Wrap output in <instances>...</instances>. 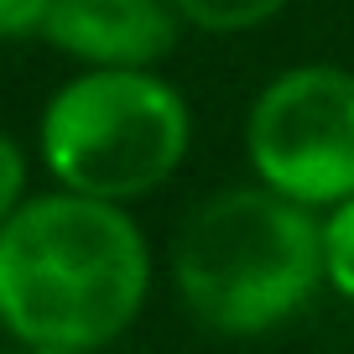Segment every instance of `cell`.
<instances>
[{
	"mask_svg": "<svg viewBox=\"0 0 354 354\" xmlns=\"http://www.w3.org/2000/svg\"><path fill=\"white\" fill-rule=\"evenodd\" d=\"M151 292V245L125 203L32 193L0 230V328L26 349H104Z\"/></svg>",
	"mask_w": 354,
	"mask_h": 354,
	"instance_id": "cell-1",
	"label": "cell"
},
{
	"mask_svg": "<svg viewBox=\"0 0 354 354\" xmlns=\"http://www.w3.org/2000/svg\"><path fill=\"white\" fill-rule=\"evenodd\" d=\"M172 281L203 328L234 339L271 333L328 281L323 219L266 183L219 188L177 230Z\"/></svg>",
	"mask_w": 354,
	"mask_h": 354,
	"instance_id": "cell-2",
	"label": "cell"
},
{
	"mask_svg": "<svg viewBox=\"0 0 354 354\" xmlns=\"http://www.w3.org/2000/svg\"><path fill=\"white\" fill-rule=\"evenodd\" d=\"M193 146V110L156 68H78L37 115V162L57 188L110 203L156 193Z\"/></svg>",
	"mask_w": 354,
	"mask_h": 354,
	"instance_id": "cell-3",
	"label": "cell"
},
{
	"mask_svg": "<svg viewBox=\"0 0 354 354\" xmlns=\"http://www.w3.org/2000/svg\"><path fill=\"white\" fill-rule=\"evenodd\" d=\"M245 156L255 183L318 214L354 198V73L339 63L277 73L245 110Z\"/></svg>",
	"mask_w": 354,
	"mask_h": 354,
	"instance_id": "cell-4",
	"label": "cell"
},
{
	"mask_svg": "<svg viewBox=\"0 0 354 354\" xmlns=\"http://www.w3.org/2000/svg\"><path fill=\"white\" fill-rule=\"evenodd\" d=\"M183 26L172 0H57L42 42L78 68H156Z\"/></svg>",
	"mask_w": 354,
	"mask_h": 354,
	"instance_id": "cell-5",
	"label": "cell"
},
{
	"mask_svg": "<svg viewBox=\"0 0 354 354\" xmlns=\"http://www.w3.org/2000/svg\"><path fill=\"white\" fill-rule=\"evenodd\" d=\"M183 21L198 26L209 37H240V32H255V26L277 21L292 0H172Z\"/></svg>",
	"mask_w": 354,
	"mask_h": 354,
	"instance_id": "cell-6",
	"label": "cell"
},
{
	"mask_svg": "<svg viewBox=\"0 0 354 354\" xmlns=\"http://www.w3.org/2000/svg\"><path fill=\"white\" fill-rule=\"evenodd\" d=\"M323 261H328V287L354 302V198L323 214Z\"/></svg>",
	"mask_w": 354,
	"mask_h": 354,
	"instance_id": "cell-7",
	"label": "cell"
},
{
	"mask_svg": "<svg viewBox=\"0 0 354 354\" xmlns=\"http://www.w3.org/2000/svg\"><path fill=\"white\" fill-rule=\"evenodd\" d=\"M32 198V156L16 136L0 131V230L11 224V214Z\"/></svg>",
	"mask_w": 354,
	"mask_h": 354,
	"instance_id": "cell-8",
	"label": "cell"
},
{
	"mask_svg": "<svg viewBox=\"0 0 354 354\" xmlns=\"http://www.w3.org/2000/svg\"><path fill=\"white\" fill-rule=\"evenodd\" d=\"M53 6H57V0H0V42H26V37H42Z\"/></svg>",
	"mask_w": 354,
	"mask_h": 354,
	"instance_id": "cell-9",
	"label": "cell"
},
{
	"mask_svg": "<svg viewBox=\"0 0 354 354\" xmlns=\"http://www.w3.org/2000/svg\"><path fill=\"white\" fill-rule=\"evenodd\" d=\"M26 354H88V349H26Z\"/></svg>",
	"mask_w": 354,
	"mask_h": 354,
	"instance_id": "cell-10",
	"label": "cell"
}]
</instances>
